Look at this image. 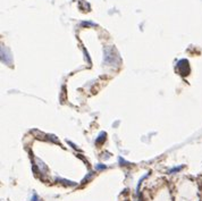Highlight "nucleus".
<instances>
[{"label":"nucleus","instance_id":"obj_1","mask_svg":"<svg viewBox=\"0 0 202 201\" xmlns=\"http://www.w3.org/2000/svg\"><path fill=\"white\" fill-rule=\"evenodd\" d=\"M177 71L181 75L185 76L187 75L190 73V66H189V62L185 59H182L179 60L178 64H177Z\"/></svg>","mask_w":202,"mask_h":201},{"label":"nucleus","instance_id":"obj_2","mask_svg":"<svg viewBox=\"0 0 202 201\" xmlns=\"http://www.w3.org/2000/svg\"><path fill=\"white\" fill-rule=\"evenodd\" d=\"M58 181H60V183H63V184H65V185H70V186L76 185V183H73V182L67 181V180H63V178H58Z\"/></svg>","mask_w":202,"mask_h":201},{"label":"nucleus","instance_id":"obj_3","mask_svg":"<svg viewBox=\"0 0 202 201\" xmlns=\"http://www.w3.org/2000/svg\"><path fill=\"white\" fill-rule=\"evenodd\" d=\"M105 139H106V134H105V133H101V134L99 135L98 140H97V144H100V143H102V142L105 141Z\"/></svg>","mask_w":202,"mask_h":201},{"label":"nucleus","instance_id":"obj_4","mask_svg":"<svg viewBox=\"0 0 202 201\" xmlns=\"http://www.w3.org/2000/svg\"><path fill=\"white\" fill-rule=\"evenodd\" d=\"M181 169H183V166H179V167H174V168H172V169L169 171V174H174V173H177V171H179Z\"/></svg>","mask_w":202,"mask_h":201},{"label":"nucleus","instance_id":"obj_5","mask_svg":"<svg viewBox=\"0 0 202 201\" xmlns=\"http://www.w3.org/2000/svg\"><path fill=\"white\" fill-rule=\"evenodd\" d=\"M92 176H93V173H89V175L84 177V180H83V183H86L88 181H90V180L92 178Z\"/></svg>","mask_w":202,"mask_h":201},{"label":"nucleus","instance_id":"obj_6","mask_svg":"<svg viewBox=\"0 0 202 201\" xmlns=\"http://www.w3.org/2000/svg\"><path fill=\"white\" fill-rule=\"evenodd\" d=\"M107 166L106 165H101V164H99V165L96 166V169L97 171H103V169H106Z\"/></svg>","mask_w":202,"mask_h":201},{"label":"nucleus","instance_id":"obj_7","mask_svg":"<svg viewBox=\"0 0 202 201\" xmlns=\"http://www.w3.org/2000/svg\"><path fill=\"white\" fill-rule=\"evenodd\" d=\"M118 160H119L120 165H122V166H126V165H128V164H129V162H127L126 160H124L122 157H119V159H118Z\"/></svg>","mask_w":202,"mask_h":201},{"label":"nucleus","instance_id":"obj_8","mask_svg":"<svg viewBox=\"0 0 202 201\" xmlns=\"http://www.w3.org/2000/svg\"><path fill=\"white\" fill-rule=\"evenodd\" d=\"M31 201H40V200H39V197H38V195L34 193L33 197H32V199H31Z\"/></svg>","mask_w":202,"mask_h":201},{"label":"nucleus","instance_id":"obj_9","mask_svg":"<svg viewBox=\"0 0 202 201\" xmlns=\"http://www.w3.org/2000/svg\"><path fill=\"white\" fill-rule=\"evenodd\" d=\"M139 201H143V200H142V199H139Z\"/></svg>","mask_w":202,"mask_h":201}]
</instances>
